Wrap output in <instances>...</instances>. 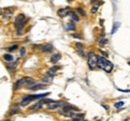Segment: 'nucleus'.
<instances>
[{
    "mask_svg": "<svg viewBox=\"0 0 130 121\" xmlns=\"http://www.w3.org/2000/svg\"><path fill=\"white\" fill-rule=\"evenodd\" d=\"M38 47L40 48L41 51H43V52H49L53 49V46L51 44H43V45H39Z\"/></svg>",
    "mask_w": 130,
    "mask_h": 121,
    "instance_id": "nucleus-7",
    "label": "nucleus"
},
{
    "mask_svg": "<svg viewBox=\"0 0 130 121\" xmlns=\"http://www.w3.org/2000/svg\"><path fill=\"white\" fill-rule=\"evenodd\" d=\"M73 37H74V38H79V39H82V36L81 35H79V34H73Z\"/></svg>",
    "mask_w": 130,
    "mask_h": 121,
    "instance_id": "nucleus-26",
    "label": "nucleus"
},
{
    "mask_svg": "<svg viewBox=\"0 0 130 121\" xmlns=\"http://www.w3.org/2000/svg\"><path fill=\"white\" fill-rule=\"evenodd\" d=\"M72 121H85V120L82 119V118H75V119H73Z\"/></svg>",
    "mask_w": 130,
    "mask_h": 121,
    "instance_id": "nucleus-27",
    "label": "nucleus"
},
{
    "mask_svg": "<svg viewBox=\"0 0 130 121\" xmlns=\"http://www.w3.org/2000/svg\"><path fill=\"white\" fill-rule=\"evenodd\" d=\"M25 52H26L25 48H24V47H22V48L20 49V55H21V56H24V55H25Z\"/></svg>",
    "mask_w": 130,
    "mask_h": 121,
    "instance_id": "nucleus-20",
    "label": "nucleus"
},
{
    "mask_svg": "<svg viewBox=\"0 0 130 121\" xmlns=\"http://www.w3.org/2000/svg\"><path fill=\"white\" fill-rule=\"evenodd\" d=\"M17 47H18L17 45H13V46H11V47H9V48H8V51H10V52H11V51H14Z\"/></svg>",
    "mask_w": 130,
    "mask_h": 121,
    "instance_id": "nucleus-21",
    "label": "nucleus"
},
{
    "mask_svg": "<svg viewBox=\"0 0 130 121\" xmlns=\"http://www.w3.org/2000/svg\"><path fill=\"white\" fill-rule=\"evenodd\" d=\"M119 26H120V22H115V23L113 24V29L111 31V34H114V33L117 31V29L119 28Z\"/></svg>",
    "mask_w": 130,
    "mask_h": 121,
    "instance_id": "nucleus-14",
    "label": "nucleus"
},
{
    "mask_svg": "<svg viewBox=\"0 0 130 121\" xmlns=\"http://www.w3.org/2000/svg\"><path fill=\"white\" fill-rule=\"evenodd\" d=\"M98 62V57L93 53V52H89L88 53V65L89 67L93 69L95 65H97Z\"/></svg>",
    "mask_w": 130,
    "mask_h": 121,
    "instance_id": "nucleus-6",
    "label": "nucleus"
},
{
    "mask_svg": "<svg viewBox=\"0 0 130 121\" xmlns=\"http://www.w3.org/2000/svg\"><path fill=\"white\" fill-rule=\"evenodd\" d=\"M77 11H78V12L80 13L82 16H83V15H85V12L83 11V9H82V8H77Z\"/></svg>",
    "mask_w": 130,
    "mask_h": 121,
    "instance_id": "nucleus-24",
    "label": "nucleus"
},
{
    "mask_svg": "<svg viewBox=\"0 0 130 121\" xmlns=\"http://www.w3.org/2000/svg\"><path fill=\"white\" fill-rule=\"evenodd\" d=\"M68 15H69V16H71L73 20H75V21H79V17H78V16H77L76 14H75V12H72V11H70Z\"/></svg>",
    "mask_w": 130,
    "mask_h": 121,
    "instance_id": "nucleus-17",
    "label": "nucleus"
},
{
    "mask_svg": "<svg viewBox=\"0 0 130 121\" xmlns=\"http://www.w3.org/2000/svg\"><path fill=\"white\" fill-rule=\"evenodd\" d=\"M60 58H61V54L56 53V54H54L53 56L51 57V59H50V60H51V62H52V63H56L57 61H59Z\"/></svg>",
    "mask_w": 130,
    "mask_h": 121,
    "instance_id": "nucleus-11",
    "label": "nucleus"
},
{
    "mask_svg": "<svg viewBox=\"0 0 130 121\" xmlns=\"http://www.w3.org/2000/svg\"><path fill=\"white\" fill-rule=\"evenodd\" d=\"M32 84H35V82L34 80H33L32 78H29V77H25V78H22L20 80H18L17 82H16V84H15V89H17L18 87L22 86V85H26L28 87H31Z\"/></svg>",
    "mask_w": 130,
    "mask_h": 121,
    "instance_id": "nucleus-4",
    "label": "nucleus"
},
{
    "mask_svg": "<svg viewBox=\"0 0 130 121\" xmlns=\"http://www.w3.org/2000/svg\"><path fill=\"white\" fill-rule=\"evenodd\" d=\"M69 12H70V8L66 7V8H63V9L58 10L57 14H58V16H60V17H65L66 15L69 14Z\"/></svg>",
    "mask_w": 130,
    "mask_h": 121,
    "instance_id": "nucleus-8",
    "label": "nucleus"
},
{
    "mask_svg": "<svg viewBox=\"0 0 130 121\" xmlns=\"http://www.w3.org/2000/svg\"><path fill=\"white\" fill-rule=\"evenodd\" d=\"M42 106V102L40 101V102H38V103H36V104H34L33 106H31L29 109L30 110H35V109H38V108H40Z\"/></svg>",
    "mask_w": 130,
    "mask_h": 121,
    "instance_id": "nucleus-15",
    "label": "nucleus"
},
{
    "mask_svg": "<svg viewBox=\"0 0 130 121\" xmlns=\"http://www.w3.org/2000/svg\"><path fill=\"white\" fill-rule=\"evenodd\" d=\"M50 94L49 92H46V93H42V94H36V95H27V96H24L22 98L21 100V103L20 105L21 106H26L28 103L33 101V100H37V99H41V98H44Z\"/></svg>",
    "mask_w": 130,
    "mask_h": 121,
    "instance_id": "nucleus-1",
    "label": "nucleus"
},
{
    "mask_svg": "<svg viewBox=\"0 0 130 121\" xmlns=\"http://www.w3.org/2000/svg\"><path fill=\"white\" fill-rule=\"evenodd\" d=\"M66 28L68 30H75V25L73 23H68L66 25Z\"/></svg>",
    "mask_w": 130,
    "mask_h": 121,
    "instance_id": "nucleus-18",
    "label": "nucleus"
},
{
    "mask_svg": "<svg viewBox=\"0 0 130 121\" xmlns=\"http://www.w3.org/2000/svg\"><path fill=\"white\" fill-rule=\"evenodd\" d=\"M73 110H76V108L72 107L70 105H63V106H62V109L59 111V114L64 115V116H66V117H71V116L74 115Z\"/></svg>",
    "mask_w": 130,
    "mask_h": 121,
    "instance_id": "nucleus-5",
    "label": "nucleus"
},
{
    "mask_svg": "<svg viewBox=\"0 0 130 121\" xmlns=\"http://www.w3.org/2000/svg\"><path fill=\"white\" fill-rule=\"evenodd\" d=\"M76 46H77V50H78V53L81 55V56H83V53H82V51H83V48H84V46H83V44H81V43H77L76 44Z\"/></svg>",
    "mask_w": 130,
    "mask_h": 121,
    "instance_id": "nucleus-13",
    "label": "nucleus"
},
{
    "mask_svg": "<svg viewBox=\"0 0 130 121\" xmlns=\"http://www.w3.org/2000/svg\"><path fill=\"white\" fill-rule=\"evenodd\" d=\"M3 58H4V60H6V61H12L13 60V56L10 54H4Z\"/></svg>",
    "mask_w": 130,
    "mask_h": 121,
    "instance_id": "nucleus-16",
    "label": "nucleus"
},
{
    "mask_svg": "<svg viewBox=\"0 0 130 121\" xmlns=\"http://www.w3.org/2000/svg\"><path fill=\"white\" fill-rule=\"evenodd\" d=\"M91 1H92V2H95V1H97V0H91Z\"/></svg>",
    "mask_w": 130,
    "mask_h": 121,
    "instance_id": "nucleus-28",
    "label": "nucleus"
},
{
    "mask_svg": "<svg viewBox=\"0 0 130 121\" xmlns=\"http://www.w3.org/2000/svg\"><path fill=\"white\" fill-rule=\"evenodd\" d=\"M97 65L99 66V67L101 69H103L104 71H106V72H110V71L112 70L113 68V64L108 61L107 59H105L104 57H98V62H97Z\"/></svg>",
    "mask_w": 130,
    "mask_h": 121,
    "instance_id": "nucleus-2",
    "label": "nucleus"
},
{
    "mask_svg": "<svg viewBox=\"0 0 130 121\" xmlns=\"http://www.w3.org/2000/svg\"><path fill=\"white\" fill-rule=\"evenodd\" d=\"M128 64H129V65H130V62H128Z\"/></svg>",
    "mask_w": 130,
    "mask_h": 121,
    "instance_id": "nucleus-30",
    "label": "nucleus"
},
{
    "mask_svg": "<svg viewBox=\"0 0 130 121\" xmlns=\"http://www.w3.org/2000/svg\"><path fill=\"white\" fill-rule=\"evenodd\" d=\"M16 112H19L18 107H16V108H14V109H12V111L10 112V114H16Z\"/></svg>",
    "mask_w": 130,
    "mask_h": 121,
    "instance_id": "nucleus-22",
    "label": "nucleus"
},
{
    "mask_svg": "<svg viewBox=\"0 0 130 121\" xmlns=\"http://www.w3.org/2000/svg\"><path fill=\"white\" fill-rule=\"evenodd\" d=\"M45 88H46V85H44V84H36V85L31 86L30 90L35 91V90H39V89H45Z\"/></svg>",
    "mask_w": 130,
    "mask_h": 121,
    "instance_id": "nucleus-9",
    "label": "nucleus"
},
{
    "mask_svg": "<svg viewBox=\"0 0 130 121\" xmlns=\"http://www.w3.org/2000/svg\"><path fill=\"white\" fill-rule=\"evenodd\" d=\"M123 105H124L123 101H119V102H116V103L114 104V106H115L116 108H120V107H122Z\"/></svg>",
    "mask_w": 130,
    "mask_h": 121,
    "instance_id": "nucleus-19",
    "label": "nucleus"
},
{
    "mask_svg": "<svg viewBox=\"0 0 130 121\" xmlns=\"http://www.w3.org/2000/svg\"><path fill=\"white\" fill-rule=\"evenodd\" d=\"M60 106H63L62 105V103L61 102H53V103H51L50 105H48V109H55V108H57V107H60Z\"/></svg>",
    "mask_w": 130,
    "mask_h": 121,
    "instance_id": "nucleus-10",
    "label": "nucleus"
},
{
    "mask_svg": "<svg viewBox=\"0 0 130 121\" xmlns=\"http://www.w3.org/2000/svg\"><path fill=\"white\" fill-rule=\"evenodd\" d=\"M105 43H106V39H104V38L100 39V41H99V44H100V45H104Z\"/></svg>",
    "mask_w": 130,
    "mask_h": 121,
    "instance_id": "nucleus-25",
    "label": "nucleus"
},
{
    "mask_svg": "<svg viewBox=\"0 0 130 121\" xmlns=\"http://www.w3.org/2000/svg\"><path fill=\"white\" fill-rule=\"evenodd\" d=\"M58 69H59V67H58V66H54V67L50 68V69L48 70L47 74H48V75H50V76H53V75H54V73H55V72H56V71H57Z\"/></svg>",
    "mask_w": 130,
    "mask_h": 121,
    "instance_id": "nucleus-12",
    "label": "nucleus"
},
{
    "mask_svg": "<svg viewBox=\"0 0 130 121\" xmlns=\"http://www.w3.org/2000/svg\"><path fill=\"white\" fill-rule=\"evenodd\" d=\"M5 121H11V120H9V119H7V120H5Z\"/></svg>",
    "mask_w": 130,
    "mask_h": 121,
    "instance_id": "nucleus-29",
    "label": "nucleus"
},
{
    "mask_svg": "<svg viewBox=\"0 0 130 121\" xmlns=\"http://www.w3.org/2000/svg\"><path fill=\"white\" fill-rule=\"evenodd\" d=\"M97 9H98V5H96V6H93V7L91 8V12H92V13H95L96 11H97Z\"/></svg>",
    "mask_w": 130,
    "mask_h": 121,
    "instance_id": "nucleus-23",
    "label": "nucleus"
},
{
    "mask_svg": "<svg viewBox=\"0 0 130 121\" xmlns=\"http://www.w3.org/2000/svg\"><path fill=\"white\" fill-rule=\"evenodd\" d=\"M25 23H26V18H25V16L23 14H20V15H18L17 17H16V19H15V26H16V28H17L18 34H21V31H22V29H23Z\"/></svg>",
    "mask_w": 130,
    "mask_h": 121,
    "instance_id": "nucleus-3",
    "label": "nucleus"
}]
</instances>
